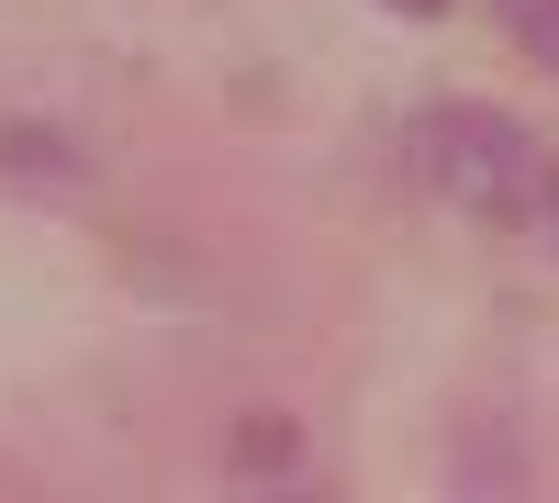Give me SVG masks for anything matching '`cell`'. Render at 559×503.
Returning a JSON list of instances; mask_svg holds the SVG:
<instances>
[{"instance_id":"3957f363","label":"cell","mask_w":559,"mask_h":503,"mask_svg":"<svg viewBox=\"0 0 559 503\" xmlns=\"http://www.w3.org/2000/svg\"><path fill=\"white\" fill-rule=\"evenodd\" d=\"M0 168H34V179H79V157H68V134H0Z\"/></svg>"},{"instance_id":"5b68a950","label":"cell","mask_w":559,"mask_h":503,"mask_svg":"<svg viewBox=\"0 0 559 503\" xmlns=\"http://www.w3.org/2000/svg\"><path fill=\"white\" fill-rule=\"evenodd\" d=\"M526 224H537V247L559 258V157H548V179H537V202H526Z\"/></svg>"},{"instance_id":"277c9868","label":"cell","mask_w":559,"mask_h":503,"mask_svg":"<svg viewBox=\"0 0 559 503\" xmlns=\"http://www.w3.org/2000/svg\"><path fill=\"white\" fill-rule=\"evenodd\" d=\"M503 23H515V45L537 68H559V0H503Z\"/></svg>"},{"instance_id":"6da1fadb","label":"cell","mask_w":559,"mask_h":503,"mask_svg":"<svg viewBox=\"0 0 559 503\" xmlns=\"http://www.w3.org/2000/svg\"><path fill=\"white\" fill-rule=\"evenodd\" d=\"M414 168H426V191L459 202V213L526 224L537 179H548V146L515 112H492V101H437V112H414Z\"/></svg>"},{"instance_id":"7a4b0ae2","label":"cell","mask_w":559,"mask_h":503,"mask_svg":"<svg viewBox=\"0 0 559 503\" xmlns=\"http://www.w3.org/2000/svg\"><path fill=\"white\" fill-rule=\"evenodd\" d=\"M224 459H236L247 481H280V470H302V426H292V415H236Z\"/></svg>"},{"instance_id":"8992f818","label":"cell","mask_w":559,"mask_h":503,"mask_svg":"<svg viewBox=\"0 0 559 503\" xmlns=\"http://www.w3.org/2000/svg\"><path fill=\"white\" fill-rule=\"evenodd\" d=\"M392 12H414V23H437V12H448V0H392Z\"/></svg>"}]
</instances>
